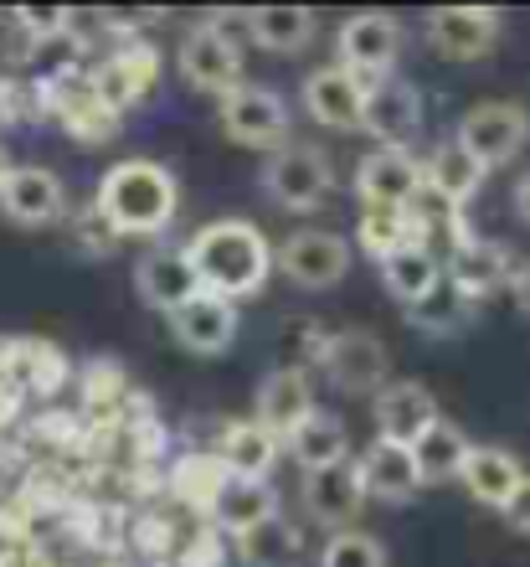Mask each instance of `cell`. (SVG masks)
I'll list each match as a JSON object with an SVG mask.
<instances>
[{"label":"cell","instance_id":"28","mask_svg":"<svg viewBox=\"0 0 530 567\" xmlns=\"http://www.w3.org/2000/svg\"><path fill=\"white\" fill-rule=\"evenodd\" d=\"M283 449L294 454V464H304V475H314V470H330V464L351 460V433H345V423L335 413L314 408L310 419L283 439Z\"/></svg>","mask_w":530,"mask_h":567},{"label":"cell","instance_id":"19","mask_svg":"<svg viewBox=\"0 0 530 567\" xmlns=\"http://www.w3.org/2000/svg\"><path fill=\"white\" fill-rule=\"evenodd\" d=\"M366 89L351 68H314L304 78V109H310V120L324 124V130H361V114H366Z\"/></svg>","mask_w":530,"mask_h":567},{"label":"cell","instance_id":"22","mask_svg":"<svg viewBox=\"0 0 530 567\" xmlns=\"http://www.w3.org/2000/svg\"><path fill=\"white\" fill-rule=\"evenodd\" d=\"M314 413V392H310V372L304 367H279V372L263 377V388H258V408H252V419L263 423L268 433H289Z\"/></svg>","mask_w":530,"mask_h":567},{"label":"cell","instance_id":"15","mask_svg":"<svg viewBox=\"0 0 530 567\" xmlns=\"http://www.w3.org/2000/svg\"><path fill=\"white\" fill-rule=\"evenodd\" d=\"M89 78L114 114H129V109L145 104L149 93H155V83H160V52L149 42H124L114 58H104Z\"/></svg>","mask_w":530,"mask_h":567},{"label":"cell","instance_id":"37","mask_svg":"<svg viewBox=\"0 0 530 567\" xmlns=\"http://www.w3.org/2000/svg\"><path fill=\"white\" fill-rule=\"evenodd\" d=\"M500 516H505V522H510V526H516L520 537H530V475H526V485H520V491H516V501H510V506H505Z\"/></svg>","mask_w":530,"mask_h":567},{"label":"cell","instance_id":"18","mask_svg":"<svg viewBox=\"0 0 530 567\" xmlns=\"http://www.w3.org/2000/svg\"><path fill=\"white\" fill-rule=\"evenodd\" d=\"M134 295L160 315L180 310L186 299L201 295L191 254H186V248H149V254L134 264Z\"/></svg>","mask_w":530,"mask_h":567},{"label":"cell","instance_id":"21","mask_svg":"<svg viewBox=\"0 0 530 567\" xmlns=\"http://www.w3.org/2000/svg\"><path fill=\"white\" fill-rule=\"evenodd\" d=\"M361 485H366V501H386V506L413 501L423 491L417 454L402 444H386V439H371V449L361 454Z\"/></svg>","mask_w":530,"mask_h":567},{"label":"cell","instance_id":"7","mask_svg":"<svg viewBox=\"0 0 530 567\" xmlns=\"http://www.w3.org/2000/svg\"><path fill=\"white\" fill-rule=\"evenodd\" d=\"M402 21L386 11H361L340 27L335 47H340V68H351L361 83H382V78L397 73L402 58Z\"/></svg>","mask_w":530,"mask_h":567},{"label":"cell","instance_id":"6","mask_svg":"<svg viewBox=\"0 0 530 567\" xmlns=\"http://www.w3.org/2000/svg\"><path fill=\"white\" fill-rule=\"evenodd\" d=\"M386 346L376 330L351 326V330H330L320 341V372L335 382L340 392H382L386 388Z\"/></svg>","mask_w":530,"mask_h":567},{"label":"cell","instance_id":"12","mask_svg":"<svg viewBox=\"0 0 530 567\" xmlns=\"http://www.w3.org/2000/svg\"><path fill=\"white\" fill-rule=\"evenodd\" d=\"M0 212L15 227H52L67 217V186L46 165H11V176L0 181Z\"/></svg>","mask_w":530,"mask_h":567},{"label":"cell","instance_id":"8","mask_svg":"<svg viewBox=\"0 0 530 567\" xmlns=\"http://www.w3.org/2000/svg\"><path fill=\"white\" fill-rule=\"evenodd\" d=\"M217 120L227 140L252 150H283L289 145V109L268 83H242L217 104Z\"/></svg>","mask_w":530,"mask_h":567},{"label":"cell","instance_id":"23","mask_svg":"<svg viewBox=\"0 0 530 567\" xmlns=\"http://www.w3.org/2000/svg\"><path fill=\"white\" fill-rule=\"evenodd\" d=\"M279 454H283V439L279 433H268L258 419L227 423L221 439H217V460L232 480H268L273 475V464H279Z\"/></svg>","mask_w":530,"mask_h":567},{"label":"cell","instance_id":"17","mask_svg":"<svg viewBox=\"0 0 530 567\" xmlns=\"http://www.w3.org/2000/svg\"><path fill=\"white\" fill-rule=\"evenodd\" d=\"M165 320H170V336H176L191 357H221V351L237 341V326H242V315H237L232 299L207 295V289L196 299H186L180 310H170Z\"/></svg>","mask_w":530,"mask_h":567},{"label":"cell","instance_id":"4","mask_svg":"<svg viewBox=\"0 0 530 567\" xmlns=\"http://www.w3.org/2000/svg\"><path fill=\"white\" fill-rule=\"evenodd\" d=\"M263 192L279 202L283 212H320L335 192V165L320 145H289L273 150L263 165Z\"/></svg>","mask_w":530,"mask_h":567},{"label":"cell","instance_id":"29","mask_svg":"<svg viewBox=\"0 0 530 567\" xmlns=\"http://www.w3.org/2000/svg\"><path fill=\"white\" fill-rule=\"evenodd\" d=\"M268 516H279V495H273L268 480H227L217 495V506H211V522H217V532H227V537H242V532H252V526L268 522Z\"/></svg>","mask_w":530,"mask_h":567},{"label":"cell","instance_id":"40","mask_svg":"<svg viewBox=\"0 0 530 567\" xmlns=\"http://www.w3.org/2000/svg\"><path fill=\"white\" fill-rule=\"evenodd\" d=\"M516 217L530 227V176H520V186H516Z\"/></svg>","mask_w":530,"mask_h":567},{"label":"cell","instance_id":"2","mask_svg":"<svg viewBox=\"0 0 530 567\" xmlns=\"http://www.w3.org/2000/svg\"><path fill=\"white\" fill-rule=\"evenodd\" d=\"M186 254L196 264V279L207 295L221 299H248L258 295L273 274V248H268L263 227L242 223V217H221V223H207L186 243Z\"/></svg>","mask_w":530,"mask_h":567},{"label":"cell","instance_id":"5","mask_svg":"<svg viewBox=\"0 0 530 567\" xmlns=\"http://www.w3.org/2000/svg\"><path fill=\"white\" fill-rule=\"evenodd\" d=\"M454 140L469 150L474 161L495 171V165H510L526 150L530 140V114L516 99H489V104H474L464 120H458Z\"/></svg>","mask_w":530,"mask_h":567},{"label":"cell","instance_id":"36","mask_svg":"<svg viewBox=\"0 0 530 567\" xmlns=\"http://www.w3.org/2000/svg\"><path fill=\"white\" fill-rule=\"evenodd\" d=\"M83 217H89V223L77 227V243H83L89 254H98V258H104V254H114L118 233H114V227H108V217H104V212H98V207H89V212H83Z\"/></svg>","mask_w":530,"mask_h":567},{"label":"cell","instance_id":"14","mask_svg":"<svg viewBox=\"0 0 530 567\" xmlns=\"http://www.w3.org/2000/svg\"><path fill=\"white\" fill-rule=\"evenodd\" d=\"M361 130H366L376 145L407 150V140L423 130V93H417L413 78H382L366 89V114H361Z\"/></svg>","mask_w":530,"mask_h":567},{"label":"cell","instance_id":"16","mask_svg":"<svg viewBox=\"0 0 530 567\" xmlns=\"http://www.w3.org/2000/svg\"><path fill=\"white\" fill-rule=\"evenodd\" d=\"M299 501L310 511V522H320L324 532H351V522L366 506V485H361V460L330 464V470H314L299 485Z\"/></svg>","mask_w":530,"mask_h":567},{"label":"cell","instance_id":"26","mask_svg":"<svg viewBox=\"0 0 530 567\" xmlns=\"http://www.w3.org/2000/svg\"><path fill=\"white\" fill-rule=\"evenodd\" d=\"M485 176H489V171L474 161V155L458 145V140H443V145L423 161L427 192L438 196L448 212H458L464 202H474V196H479V186H485Z\"/></svg>","mask_w":530,"mask_h":567},{"label":"cell","instance_id":"34","mask_svg":"<svg viewBox=\"0 0 530 567\" xmlns=\"http://www.w3.org/2000/svg\"><path fill=\"white\" fill-rule=\"evenodd\" d=\"M320 567H386V547L382 537H371L361 526L330 532V542L320 547Z\"/></svg>","mask_w":530,"mask_h":567},{"label":"cell","instance_id":"38","mask_svg":"<svg viewBox=\"0 0 530 567\" xmlns=\"http://www.w3.org/2000/svg\"><path fill=\"white\" fill-rule=\"evenodd\" d=\"M510 295H516V305L530 315V264H520L516 279H510Z\"/></svg>","mask_w":530,"mask_h":567},{"label":"cell","instance_id":"10","mask_svg":"<svg viewBox=\"0 0 530 567\" xmlns=\"http://www.w3.org/2000/svg\"><path fill=\"white\" fill-rule=\"evenodd\" d=\"M355 192H361L366 207H413L427 192L423 161L413 150H392V145L366 150L361 165H355Z\"/></svg>","mask_w":530,"mask_h":567},{"label":"cell","instance_id":"30","mask_svg":"<svg viewBox=\"0 0 530 567\" xmlns=\"http://www.w3.org/2000/svg\"><path fill=\"white\" fill-rule=\"evenodd\" d=\"M237 563L242 567H299L304 563V532L289 516H268L252 532L237 537Z\"/></svg>","mask_w":530,"mask_h":567},{"label":"cell","instance_id":"20","mask_svg":"<svg viewBox=\"0 0 530 567\" xmlns=\"http://www.w3.org/2000/svg\"><path fill=\"white\" fill-rule=\"evenodd\" d=\"M438 419V398L423 382H386L376 392V439H386V444L413 449Z\"/></svg>","mask_w":530,"mask_h":567},{"label":"cell","instance_id":"27","mask_svg":"<svg viewBox=\"0 0 530 567\" xmlns=\"http://www.w3.org/2000/svg\"><path fill=\"white\" fill-rule=\"evenodd\" d=\"M314 37H320V21L304 6H258V11H248V42H258L263 52L294 58Z\"/></svg>","mask_w":530,"mask_h":567},{"label":"cell","instance_id":"32","mask_svg":"<svg viewBox=\"0 0 530 567\" xmlns=\"http://www.w3.org/2000/svg\"><path fill=\"white\" fill-rule=\"evenodd\" d=\"M469 433L458 429V423L438 419L433 429L423 433L413 444L417 454V470H423V485H443V480H458L464 475V460H469Z\"/></svg>","mask_w":530,"mask_h":567},{"label":"cell","instance_id":"31","mask_svg":"<svg viewBox=\"0 0 530 567\" xmlns=\"http://www.w3.org/2000/svg\"><path fill=\"white\" fill-rule=\"evenodd\" d=\"M474 310H479V299H469L448 274H443L438 289L423 295L417 305H407L402 315H407V326L423 330V336H458V330L474 320Z\"/></svg>","mask_w":530,"mask_h":567},{"label":"cell","instance_id":"25","mask_svg":"<svg viewBox=\"0 0 530 567\" xmlns=\"http://www.w3.org/2000/svg\"><path fill=\"white\" fill-rule=\"evenodd\" d=\"M443 274H448L469 299H485V295H495L500 284L516 279V264H510V248H505V243L464 238L454 254H448Z\"/></svg>","mask_w":530,"mask_h":567},{"label":"cell","instance_id":"24","mask_svg":"<svg viewBox=\"0 0 530 567\" xmlns=\"http://www.w3.org/2000/svg\"><path fill=\"white\" fill-rule=\"evenodd\" d=\"M464 491L479 501V506H495L505 511L510 501H516V491L526 485V470H520V460L510 454V449L500 444H474L469 460H464Z\"/></svg>","mask_w":530,"mask_h":567},{"label":"cell","instance_id":"13","mask_svg":"<svg viewBox=\"0 0 530 567\" xmlns=\"http://www.w3.org/2000/svg\"><path fill=\"white\" fill-rule=\"evenodd\" d=\"M500 27H505L500 11H489V6H443V11H433L423 21V37L438 58L474 62L500 42Z\"/></svg>","mask_w":530,"mask_h":567},{"label":"cell","instance_id":"41","mask_svg":"<svg viewBox=\"0 0 530 567\" xmlns=\"http://www.w3.org/2000/svg\"><path fill=\"white\" fill-rule=\"evenodd\" d=\"M11 176V161H6V150H0V181Z\"/></svg>","mask_w":530,"mask_h":567},{"label":"cell","instance_id":"39","mask_svg":"<svg viewBox=\"0 0 530 567\" xmlns=\"http://www.w3.org/2000/svg\"><path fill=\"white\" fill-rule=\"evenodd\" d=\"M11 120H15V89L6 83V78H0V130H6Z\"/></svg>","mask_w":530,"mask_h":567},{"label":"cell","instance_id":"3","mask_svg":"<svg viewBox=\"0 0 530 567\" xmlns=\"http://www.w3.org/2000/svg\"><path fill=\"white\" fill-rule=\"evenodd\" d=\"M31 93L42 99L46 114H58L62 124H67V135L83 140V145H108V140L118 135V124H124V114H114V109L104 104V93L93 89L89 73H52V78H37L31 83Z\"/></svg>","mask_w":530,"mask_h":567},{"label":"cell","instance_id":"9","mask_svg":"<svg viewBox=\"0 0 530 567\" xmlns=\"http://www.w3.org/2000/svg\"><path fill=\"white\" fill-rule=\"evenodd\" d=\"M273 269L299 289H330L351 269V243L340 233H324V227H299L273 248Z\"/></svg>","mask_w":530,"mask_h":567},{"label":"cell","instance_id":"11","mask_svg":"<svg viewBox=\"0 0 530 567\" xmlns=\"http://www.w3.org/2000/svg\"><path fill=\"white\" fill-rule=\"evenodd\" d=\"M176 62H180V78H186L191 89L217 93V99H227L232 89L248 83V78H242V42L221 37L211 21L207 27H196V31H186Z\"/></svg>","mask_w":530,"mask_h":567},{"label":"cell","instance_id":"33","mask_svg":"<svg viewBox=\"0 0 530 567\" xmlns=\"http://www.w3.org/2000/svg\"><path fill=\"white\" fill-rule=\"evenodd\" d=\"M382 284H386V295L402 299V310H407V305H417V299L433 295L443 284V258L433 248H402L397 258L382 264Z\"/></svg>","mask_w":530,"mask_h":567},{"label":"cell","instance_id":"1","mask_svg":"<svg viewBox=\"0 0 530 567\" xmlns=\"http://www.w3.org/2000/svg\"><path fill=\"white\" fill-rule=\"evenodd\" d=\"M93 207L104 212L118 238H160L176 227L180 186L170 176V165L134 155V161H118L104 171Z\"/></svg>","mask_w":530,"mask_h":567},{"label":"cell","instance_id":"35","mask_svg":"<svg viewBox=\"0 0 530 567\" xmlns=\"http://www.w3.org/2000/svg\"><path fill=\"white\" fill-rule=\"evenodd\" d=\"M15 27L27 31L37 47L67 42L73 37V11H62V6H15Z\"/></svg>","mask_w":530,"mask_h":567}]
</instances>
